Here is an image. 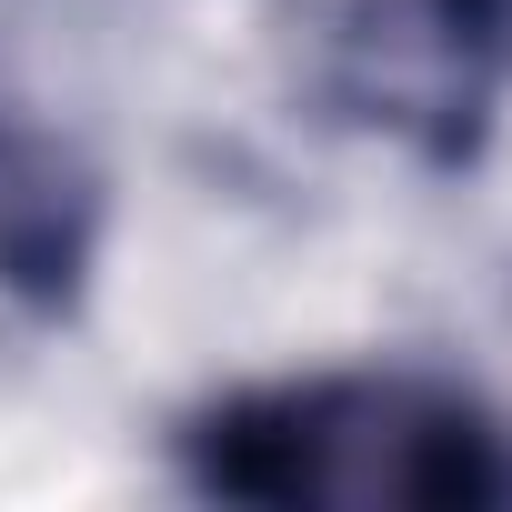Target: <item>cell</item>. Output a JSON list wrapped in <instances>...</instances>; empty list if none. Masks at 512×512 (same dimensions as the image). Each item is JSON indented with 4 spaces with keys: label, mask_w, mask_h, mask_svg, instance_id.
<instances>
[{
    "label": "cell",
    "mask_w": 512,
    "mask_h": 512,
    "mask_svg": "<svg viewBox=\"0 0 512 512\" xmlns=\"http://www.w3.org/2000/svg\"><path fill=\"white\" fill-rule=\"evenodd\" d=\"M171 462L251 512H502L512 422L442 372H292L181 412Z\"/></svg>",
    "instance_id": "cell-1"
},
{
    "label": "cell",
    "mask_w": 512,
    "mask_h": 512,
    "mask_svg": "<svg viewBox=\"0 0 512 512\" xmlns=\"http://www.w3.org/2000/svg\"><path fill=\"white\" fill-rule=\"evenodd\" d=\"M101 251V191L91 171L0 101V332H51Z\"/></svg>",
    "instance_id": "cell-3"
},
{
    "label": "cell",
    "mask_w": 512,
    "mask_h": 512,
    "mask_svg": "<svg viewBox=\"0 0 512 512\" xmlns=\"http://www.w3.org/2000/svg\"><path fill=\"white\" fill-rule=\"evenodd\" d=\"M322 101L422 171L482 161L512 101V0H342L322 31Z\"/></svg>",
    "instance_id": "cell-2"
}]
</instances>
